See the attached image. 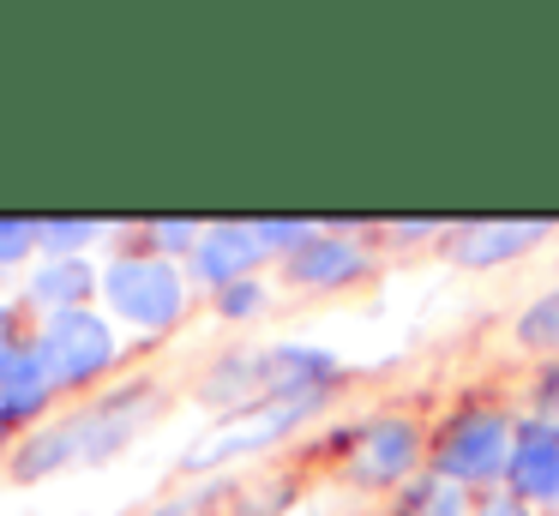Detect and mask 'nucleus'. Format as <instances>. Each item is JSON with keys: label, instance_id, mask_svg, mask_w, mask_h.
<instances>
[{"label": "nucleus", "instance_id": "nucleus-1", "mask_svg": "<svg viewBox=\"0 0 559 516\" xmlns=\"http://www.w3.org/2000/svg\"><path fill=\"white\" fill-rule=\"evenodd\" d=\"M103 300L121 324L133 331H169L187 319V283L169 259H151V252H127V259L103 264Z\"/></svg>", "mask_w": 559, "mask_h": 516}, {"label": "nucleus", "instance_id": "nucleus-2", "mask_svg": "<svg viewBox=\"0 0 559 516\" xmlns=\"http://www.w3.org/2000/svg\"><path fill=\"white\" fill-rule=\"evenodd\" d=\"M511 439H518V420L506 408H463L445 420V432L433 439V468L457 487H487V480H506L511 463Z\"/></svg>", "mask_w": 559, "mask_h": 516}, {"label": "nucleus", "instance_id": "nucleus-3", "mask_svg": "<svg viewBox=\"0 0 559 516\" xmlns=\"http://www.w3.org/2000/svg\"><path fill=\"white\" fill-rule=\"evenodd\" d=\"M43 355V367L55 372V384L61 391H79V384L103 379V372L121 360V343H115V324L97 319L91 307L79 312H55V319H43V331L31 336Z\"/></svg>", "mask_w": 559, "mask_h": 516}, {"label": "nucleus", "instance_id": "nucleus-4", "mask_svg": "<svg viewBox=\"0 0 559 516\" xmlns=\"http://www.w3.org/2000/svg\"><path fill=\"white\" fill-rule=\"evenodd\" d=\"M319 403H253L241 415H229L223 427H211L205 439L187 451V468H217V463H235V456H253L265 444H277L289 427H301Z\"/></svg>", "mask_w": 559, "mask_h": 516}, {"label": "nucleus", "instance_id": "nucleus-5", "mask_svg": "<svg viewBox=\"0 0 559 516\" xmlns=\"http://www.w3.org/2000/svg\"><path fill=\"white\" fill-rule=\"evenodd\" d=\"M259 367V396L265 403H319L325 384L337 379V355L319 343H271L253 348Z\"/></svg>", "mask_w": 559, "mask_h": 516}, {"label": "nucleus", "instance_id": "nucleus-6", "mask_svg": "<svg viewBox=\"0 0 559 516\" xmlns=\"http://www.w3.org/2000/svg\"><path fill=\"white\" fill-rule=\"evenodd\" d=\"M415 456H421V432L409 415H379L349 439V475L361 487H397L409 480Z\"/></svg>", "mask_w": 559, "mask_h": 516}, {"label": "nucleus", "instance_id": "nucleus-7", "mask_svg": "<svg viewBox=\"0 0 559 516\" xmlns=\"http://www.w3.org/2000/svg\"><path fill=\"white\" fill-rule=\"evenodd\" d=\"M506 487L523 504H559V427L554 420H523L511 439Z\"/></svg>", "mask_w": 559, "mask_h": 516}, {"label": "nucleus", "instance_id": "nucleus-8", "mask_svg": "<svg viewBox=\"0 0 559 516\" xmlns=\"http://www.w3.org/2000/svg\"><path fill=\"white\" fill-rule=\"evenodd\" d=\"M373 271V259H367L361 240H343V235H313L301 252H289V283L295 288H349L361 283V276Z\"/></svg>", "mask_w": 559, "mask_h": 516}, {"label": "nucleus", "instance_id": "nucleus-9", "mask_svg": "<svg viewBox=\"0 0 559 516\" xmlns=\"http://www.w3.org/2000/svg\"><path fill=\"white\" fill-rule=\"evenodd\" d=\"M259 259H265V247H259L253 223H217V228H205L199 247H193V271L205 276L211 288L247 283V276L259 271Z\"/></svg>", "mask_w": 559, "mask_h": 516}, {"label": "nucleus", "instance_id": "nucleus-10", "mask_svg": "<svg viewBox=\"0 0 559 516\" xmlns=\"http://www.w3.org/2000/svg\"><path fill=\"white\" fill-rule=\"evenodd\" d=\"M55 391H61V384H55V372L43 367L37 343H19L13 355L0 360V408H7V420H31V415H43Z\"/></svg>", "mask_w": 559, "mask_h": 516}, {"label": "nucleus", "instance_id": "nucleus-11", "mask_svg": "<svg viewBox=\"0 0 559 516\" xmlns=\"http://www.w3.org/2000/svg\"><path fill=\"white\" fill-rule=\"evenodd\" d=\"M535 240H547V223H475V228H463V235H457L451 259H457L463 271H493V264L530 252Z\"/></svg>", "mask_w": 559, "mask_h": 516}, {"label": "nucleus", "instance_id": "nucleus-12", "mask_svg": "<svg viewBox=\"0 0 559 516\" xmlns=\"http://www.w3.org/2000/svg\"><path fill=\"white\" fill-rule=\"evenodd\" d=\"M97 283H103V271H91L85 259H43L37 271H31V283H25V300L55 319V312L85 307V300L97 295Z\"/></svg>", "mask_w": 559, "mask_h": 516}, {"label": "nucleus", "instance_id": "nucleus-13", "mask_svg": "<svg viewBox=\"0 0 559 516\" xmlns=\"http://www.w3.org/2000/svg\"><path fill=\"white\" fill-rule=\"evenodd\" d=\"M403 516H475L469 511V487L445 475H427L415 487H403Z\"/></svg>", "mask_w": 559, "mask_h": 516}, {"label": "nucleus", "instance_id": "nucleus-14", "mask_svg": "<svg viewBox=\"0 0 559 516\" xmlns=\"http://www.w3.org/2000/svg\"><path fill=\"white\" fill-rule=\"evenodd\" d=\"M511 336H518L523 348H535V355H559V288H547V295H535L530 307L518 312V324H511Z\"/></svg>", "mask_w": 559, "mask_h": 516}, {"label": "nucleus", "instance_id": "nucleus-15", "mask_svg": "<svg viewBox=\"0 0 559 516\" xmlns=\"http://www.w3.org/2000/svg\"><path fill=\"white\" fill-rule=\"evenodd\" d=\"M97 235L103 228L91 216H49V223H37V252L43 259H85V247Z\"/></svg>", "mask_w": 559, "mask_h": 516}, {"label": "nucleus", "instance_id": "nucleus-16", "mask_svg": "<svg viewBox=\"0 0 559 516\" xmlns=\"http://www.w3.org/2000/svg\"><path fill=\"white\" fill-rule=\"evenodd\" d=\"M265 300H271V288L259 283V276H247V283H229V288H217V312L223 319H253V312H265Z\"/></svg>", "mask_w": 559, "mask_h": 516}, {"label": "nucleus", "instance_id": "nucleus-17", "mask_svg": "<svg viewBox=\"0 0 559 516\" xmlns=\"http://www.w3.org/2000/svg\"><path fill=\"white\" fill-rule=\"evenodd\" d=\"M253 235H259V247H265V252H301L319 228L313 223H295V216H271V223H253Z\"/></svg>", "mask_w": 559, "mask_h": 516}, {"label": "nucleus", "instance_id": "nucleus-18", "mask_svg": "<svg viewBox=\"0 0 559 516\" xmlns=\"http://www.w3.org/2000/svg\"><path fill=\"white\" fill-rule=\"evenodd\" d=\"M31 252H37V223H0V271L25 264Z\"/></svg>", "mask_w": 559, "mask_h": 516}, {"label": "nucleus", "instance_id": "nucleus-19", "mask_svg": "<svg viewBox=\"0 0 559 516\" xmlns=\"http://www.w3.org/2000/svg\"><path fill=\"white\" fill-rule=\"evenodd\" d=\"M151 235H157V247H163V252H193L205 228H199V223H157Z\"/></svg>", "mask_w": 559, "mask_h": 516}, {"label": "nucleus", "instance_id": "nucleus-20", "mask_svg": "<svg viewBox=\"0 0 559 516\" xmlns=\"http://www.w3.org/2000/svg\"><path fill=\"white\" fill-rule=\"evenodd\" d=\"M475 516H535L523 499H511V492H499V499H487V504H475Z\"/></svg>", "mask_w": 559, "mask_h": 516}, {"label": "nucleus", "instance_id": "nucleus-21", "mask_svg": "<svg viewBox=\"0 0 559 516\" xmlns=\"http://www.w3.org/2000/svg\"><path fill=\"white\" fill-rule=\"evenodd\" d=\"M542 408H547L542 420H554V427H559V367H547V379H542Z\"/></svg>", "mask_w": 559, "mask_h": 516}, {"label": "nucleus", "instance_id": "nucleus-22", "mask_svg": "<svg viewBox=\"0 0 559 516\" xmlns=\"http://www.w3.org/2000/svg\"><path fill=\"white\" fill-rule=\"evenodd\" d=\"M19 343H25V336H19V331H13V307H0V360L13 355V348H19Z\"/></svg>", "mask_w": 559, "mask_h": 516}, {"label": "nucleus", "instance_id": "nucleus-23", "mask_svg": "<svg viewBox=\"0 0 559 516\" xmlns=\"http://www.w3.org/2000/svg\"><path fill=\"white\" fill-rule=\"evenodd\" d=\"M391 235L397 240H427V235H439V223H397Z\"/></svg>", "mask_w": 559, "mask_h": 516}, {"label": "nucleus", "instance_id": "nucleus-24", "mask_svg": "<svg viewBox=\"0 0 559 516\" xmlns=\"http://www.w3.org/2000/svg\"><path fill=\"white\" fill-rule=\"evenodd\" d=\"M145 516H199V504L193 499H169V504H157V511H145Z\"/></svg>", "mask_w": 559, "mask_h": 516}, {"label": "nucleus", "instance_id": "nucleus-25", "mask_svg": "<svg viewBox=\"0 0 559 516\" xmlns=\"http://www.w3.org/2000/svg\"><path fill=\"white\" fill-rule=\"evenodd\" d=\"M7 427H13V420H7V408H0V439H7Z\"/></svg>", "mask_w": 559, "mask_h": 516}]
</instances>
